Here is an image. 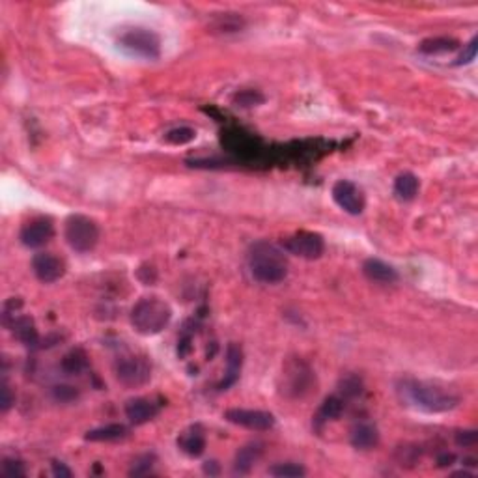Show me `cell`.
<instances>
[{"label": "cell", "mask_w": 478, "mask_h": 478, "mask_svg": "<svg viewBox=\"0 0 478 478\" xmlns=\"http://www.w3.org/2000/svg\"><path fill=\"white\" fill-rule=\"evenodd\" d=\"M263 445L262 443H249L245 447L237 450L236 460H234V471L239 474H247L252 465L262 457Z\"/></svg>", "instance_id": "obj_17"}, {"label": "cell", "mask_w": 478, "mask_h": 478, "mask_svg": "<svg viewBox=\"0 0 478 478\" xmlns=\"http://www.w3.org/2000/svg\"><path fill=\"white\" fill-rule=\"evenodd\" d=\"M269 474L277 478H299L307 474V469H305L303 465H299V463L292 462L277 463V465H273V467L269 469Z\"/></svg>", "instance_id": "obj_25"}, {"label": "cell", "mask_w": 478, "mask_h": 478, "mask_svg": "<svg viewBox=\"0 0 478 478\" xmlns=\"http://www.w3.org/2000/svg\"><path fill=\"white\" fill-rule=\"evenodd\" d=\"M249 271L262 284H278L288 277V260L269 241L254 243L249 251Z\"/></svg>", "instance_id": "obj_1"}, {"label": "cell", "mask_w": 478, "mask_h": 478, "mask_svg": "<svg viewBox=\"0 0 478 478\" xmlns=\"http://www.w3.org/2000/svg\"><path fill=\"white\" fill-rule=\"evenodd\" d=\"M52 236H55V227H52L51 219L40 217V219L26 222L25 227L21 228L19 239H21L25 247L40 249L51 241Z\"/></svg>", "instance_id": "obj_11"}, {"label": "cell", "mask_w": 478, "mask_h": 478, "mask_svg": "<svg viewBox=\"0 0 478 478\" xmlns=\"http://www.w3.org/2000/svg\"><path fill=\"white\" fill-rule=\"evenodd\" d=\"M129 436V428L125 424H118V422H114V424H107V426L96 428V430H90V432L84 436L86 441L92 443H110V441H120V439H124V437Z\"/></svg>", "instance_id": "obj_18"}, {"label": "cell", "mask_w": 478, "mask_h": 478, "mask_svg": "<svg viewBox=\"0 0 478 478\" xmlns=\"http://www.w3.org/2000/svg\"><path fill=\"white\" fill-rule=\"evenodd\" d=\"M161 404H157L152 398H133L125 404V416L129 419L131 424L135 426H140V424H146L152 419L159 415Z\"/></svg>", "instance_id": "obj_13"}, {"label": "cell", "mask_w": 478, "mask_h": 478, "mask_svg": "<svg viewBox=\"0 0 478 478\" xmlns=\"http://www.w3.org/2000/svg\"><path fill=\"white\" fill-rule=\"evenodd\" d=\"M64 237L67 245L77 252H90L99 241L98 224L84 215H72L66 221Z\"/></svg>", "instance_id": "obj_5"}, {"label": "cell", "mask_w": 478, "mask_h": 478, "mask_svg": "<svg viewBox=\"0 0 478 478\" xmlns=\"http://www.w3.org/2000/svg\"><path fill=\"white\" fill-rule=\"evenodd\" d=\"M51 471L57 478H72L73 477L72 469L67 467L66 463H62V462H52L51 463Z\"/></svg>", "instance_id": "obj_35"}, {"label": "cell", "mask_w": 478, "mask_h": 478, "mask_svg": "<svg viewBox=\"0 0 478 478\" xmlns=\"http://www.w3.org/2000/svg\"><path fill=\"white\" fill-rule=\"evenodd\" d=\"M283 245L290 254L305 258V260H318L325 252L324 237L316 232H297L286 237Z\"/></svg>", "instance_id": "obj_7"}, {"label": "cell", "mask_w": 478, "mask_h": 478, "mask_svg": "<svg viewBox=\"0 0 478 478\" xmlns=\"http://www.w3.org/2000/svg\"><path fill=\"white\" fill-rule=\"evenodd\" d=\"M344 409L346 400L342 396L338 394L327 396L324 400V404H321V407H319L318 419L319 421H338L340 416H342V413H344Z\"/></svg>", "instance_id": "obj_23"}, {"label": "cell", "mask_w": 478, "mask_h": 478, "mask_svg": "<svg viewBox=\"0 0 478 478\" xmlns=\"http://www.w3.org/2000/svg\"><path fill=\"white\" fill-rule=\"evenodd\" d=\"M88 357L83 350H72L69 353L64 355L60 368L66 372L67 375H77L88 366Z\"/></svg>", "instance_id": "obj_24"}, {"label": "cell", "mask_w": 478, "mask_h": 478, "mask_svg": "<svg viewBox=\"0 0 478 478\" xmlns=\"http://www.w3.org/2000/svg\"><path fill=\"white\" fill-rule=\"evenodd\" d=\"M241 365H243L241 346H237L236 342H230L227 350V380L219 385L221 389H228V387L236 383V380L239 377Z\"/></svg>", "instance_id": "obj_20"}, {"label": "cell", "mask_w": 478, "mask_h": 478, "mask_svg": "<svg viewBox=\"0 0 478 478\" xmlns=\"http://www.w3.org/2000/svg\"><path fill=\"white\" fill-rule=\"evenodd\" d=\"M456 49H460V42L447 36L428 38L419 45V51L422 55H445V52H453Z\"/></svg>", "instance_id": "obj_21"}, {"label": "cell", "mask_w": 478, "mask_h": 478, "mask_svg": "<svg viewBox=\"0 0 478 478\" xmlns=\"http://www.w3.org/2000/svg\"><path fill=\"white\" fill-rule=\"evenodd\" d=\"M52 396H55V400L62 402V404H69V402L77 400L79 391L72 385H57L52 389Z\"/></svg>", "instance_id": "obj_31"}, {"label": "cell", "mask_w": 478, "mask_h": 478, "mask_svg": "<svg viewBox=\"0 0 478 478\" xmlns=\"http://www.w3.org/2000/svg\"><path fill=\"white\" fill-rule=\"evenodd\" d=\"M32 271L36 275L38 280L45 284L57 283L58 278L64 277V262L52 252H38L36 256L32 258Z\"/></svg>", "instance_id": "obj_12"}, {"label": "cell", "mask_w": 478, "mask_h": 478, "mask_svg": "<svg viewBox=\"0 0 478 478\" xmlns=\"http://www.w3.org/2000/svg\"><path fill=\"white\" fill-rule=\"evenodd\" d=\"M204 471H206V473H210V474H217V473H219V467H217L215 462H207L206 465H204Z\"/></svg>", "instance_id": "obj_37"}, {"label": "cell", "mask_w": 478, "mask_h": 478, "mask_svg": "<svg viewBox=\"0 0 478 478\" xmlns=\"http://www.w3.org/2000/svg\"><path fill=\"white\" fill-rule=\"evenodd\" d=\"M0 474L6 478H17V477H25V465H23L19 460H13V457H6L2 465H0Z\"/></svg>", "instance_id": "obj_28"}, {"label": "cell", "mask_w": 478, "mask_h": 478, "mask_svg": "<svg viewBox=\"0 0 478 478\" xmlns=\"http://www.w3.org/2000/svg\"><path fill=\"white\" fill-rule=\"evenodd\" d=\"M454 441L460 447H474L478 443V432L477 430H462L454 436Z\"/></svg>", "instance_id": "obj_33"}, {"label": "cell", "mask_w": 478, "mask_h": 478, "mask_svg": "<svg viewBox=\"0 0 478 478\" xmlns=\"http://www.w3.org/2000/svg\"><path fill=\"white\" fill-rule=\"evenodd\" d=\"M11 329H13L16 338L28 348H34L40 342V334H38L36 325H34V319L28 318V316H17L11 324Z\"/></svg>", "instance_id": "obj_19"}, {"label": "cell", "mask_w": 478, "mask_h": 478, "mask_svg": "<svg viewBox=\"0 0 478 478\" xmlns=\"http://www.w3.org/2000/svg\"><path fill=\"white\" fill-rule=\"evenodd\" d=\"M350 441L355 448H359V450H370V448L377 447V443H380V432H377V428L370 422H360L357 426L351 430L350 433Z\"/></svg>", "instance_id": "obj_16"}, {"label": "cell", "mask_w": 478, "mask_h": 478, "mask_svg": "<svg viewBox=\"0 0 478 478\" xmlns=\"http://www.w3.org/2000/svg\"><path fill=\"white\" fill-rule=\"evenodd\" d=\"M419 193V178L411 172H404L394 180V195L404 202L413 200Z\"/></svg>", "instance_id": "obj_22"}, {"label": "cell", "mask_w": 478, "mask_h": 478, "mask_svg": "<svg viewBox=\"0 0 478 478\" xmlns=\"http://www.w3.org/2000/svg\"><path fill=\"white\" fill-rule=\"evenodd\" d=\"M234 101L241 107H254V105L262 103L263 96L260 92H254V90H243V92L234 96Z\"/></svg>", "instance_id": "obj_30"}, {"label": "cell", "mask_w": 478, "mask_h": 478, "mask_svg": "<svg viewBox=\"0 0 478 478\" xmlns=\"http://www.w3.org/2000/svg\"><path fill=\"white\" fill-rule=\"evenodd\" d=\"M477 49H478V38H473V40L467 43V45H463L462 55L456 58L454 66H463V64L473 62L474 57H477Z\"/></svg>", "instance_id": "obj_32"}, {"label": "cell", "mask_w": 478, "mask_h": 478, "mask_svg": "<svg viewBox=\"0 0 478 478\" xmlns=\"http://www.w3.org/2000/svg\"><path fill=\"white\" fill-rule=\"evenodd\" d=\"M454 460H456V457H454V454H441V456L437 457V465H439V467H447V465H453L454 463Z\"/></svg>", "instance_id": "obj_36"}, {"label": "cell", "mask_w": 478, "mask_h": 478, "mask_svg": "<svg viewBox=\"0 0 478 478\" xmlns=\"http://www.w3.org/2000/svg\"><path fill=\"white\" fill-rule=\"evenodd\" d=\"M114 374L125 387H142L152 377V366L144 357L124 355L114 363Z\"/></svg>", "instance_id": "obj_6"}, {"label": "cell", "mask_w": 478, "mask_h": 478, "mask_svg": "<svg viewBox=\"0 0 478 478\" xmlns=\"http://www.w3.org/2000/svg\"><path fill=\"white\" fill-rule=\"evenodd\" d=\"M16 404V396H13V392H11V389L8 387V383H2V400H0V409H2V413L10 411V407Z\"/></svg>", "instance_id": "obj_34"}, {"label": "cell", "mask_w": 478, "mask_h": 478, "mask_svg": "<svg viewBox=\"0 0 478 478\" xmlns=\"http://www.w3.org/2000/svg\"><path fill=\"white\" fill-rule=\"evenodd\" d=\"M118 45L125 52L133 57L144 58V60H155L161 55V40L154 30L135 26L122 32L118 38Z\"/></svg>", "instance_id": "obj_4"}, {"label": "cell", "mask_w": 478, "mask_h": 478, "mask_svg": "<svg viewBox=\"0 0 478 478\" xmlns=\"http://www.w3.org/2000/svg\"><path fill=\"white\" fill-rule=\"evenodd\" d=\"M154 454H144V456L137 457L133 462V467L129 471L131 477H142V474L152 473V467H154Z\"/></svg>", "instance_id": "obj_29"}, {"label": "cell", "mask_w": 478, "mask_h": 478, "mask_svg": "<svg viewBox=\"0 0 478 478\" xmlns=\"http://www.w3.org/2000/svg\"><path fill=\"white\" fill-rule=\"evenodd\" d=\"M284 380H286V385H284V392L293 398L297 396H303L310 391L312 387V370L309 366L301 363V360H295V363H290L286 368H284Z\"/></svg>", "instance_id": "obj_10"}, {"label": "cell", "mask_w": 478, "mask_h": 478, "mask_svg": "<svg viewBox=\"0 0 478 478\" xmlns=\"http://www.w3.org/2000/svg\"><path fill=\"white\" fill-rule=\"evenodd\" d=\"M453 477H473V474L467 473V471H456V473H453Z\"/></svg>", "instance_id": "obj_38"}, {"label": "cell", "mask_w": 478, "mask_h": 478, "mask_svg": "<svg viewBox=\"0 0 478 478\" xmlns=\"http://www.w3.org/2000/svg\"><path fill=\"white\" fill-rule=\"evenodd\" d=\"M363 273H365V277L372 283H380V284H392L398 280V273L392 266L389 263L381 262L377 258H368L365 263H363Z\"/></svg>", "instance_id": "obj_14"}, {"label": "cell", "mask_w": 478, "mask_h": 478, "mask_svg": "<svg viewBox=\"0 0 478 478\" xmlns=\"http://www.w3.org/2000/svg\"><path fill=\"white\" fill-rule=\"evenodd\" d=\"M340 392H342V398H357L363 392V381L357 375H348L340 383Z\"/></svg>", "instance_id": "obj_27"}, {"label": "cell", "mask_w": 478, "mask_h": 478, "mask_svg": "<svg viewBox=\"0 0 478 478\" xmlns=\"http://www.w3.org/2000/svg\"><path fill=\"white\" fill-rule=\"evenodd\" d=\"M400 392H404L407 402L426 413H447L460 404V398L454 392L426 381H404Z\"/></svg>", "instance_id": "obj_2"}, {"label": "cell", "mask_w": 478, "mask_h": 478, "mask_svg": "<svg viewBox=\"0 0 478 478\" xmlns=\"http://www.w3.org/2000/svg\"><path fill=\"white\" fill-rule=\"evenodd\" d=\"M172 319V309L159 297H142L131 310V325L144 336H154Z\"/></svg>", "instance_id": "obj_3"}, {"label": "cell", "mask_w": 478, "mask_h": 478, "mask_svg": "<svg viewBox=\"0 0 478 478\" xmlns=\"http://www.w3.org/2000/svg\"><path fill=\"white\" fill-rule=\"evenodd\" d=\"M196 137V131L195 129L190 127H176V129H170L169 133H166V142H170V144H176V146H181V144H187V142H190V140H195Z\"/></svg>", "instance_id": "obj_26"}, {"label": "cell", "mask_w": 478, "mask_h": 478, "mask_svg": "<svg viewBox=\"0 0 478 478\" xmlns=\"http://www.w3.org/2000/svg\"><path fill=\"white\" fill-rule=\"evenodd\" d=\"M224 419L236 426L247 428L252 432H268L275 426V416L268 411H260V409H241V407H234L224 413Z\"/></svg>", "instance_id": "obj_8"}, {"label": "cell", "mask_w": 478, "mask_h": 478, "mask_svg": "<svg viewBox=\"0 0 478 478\" xmlns=\"http://www.w3.org/2000/svg\"><path fill=\"white\" fill-rule=\"evenodd\" d=\"M331 195H333L334 204L340 210H344L346 213H350V215H360L365 211V195H363V190L359 187L355 186L353 181H336L333 186V190H331Z\"/></svg>", "instance_id": "obj_9"}, {"label": "cell", "mask_w": 478, "mask_h": 478, "mask_svg": "<svg viewBox=\"0 0 478 478\" xmlns=\"http://www.w3.org/2000/svg\"><path fill=\"white\" fill-rule=\"evenodd\" d=\"M178 447L190 457H198L206 450V437L200 426H193L178 437Z\"/></svg>", "instance_id": "obj_15"}]
</instances>
